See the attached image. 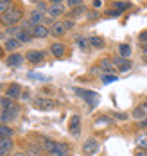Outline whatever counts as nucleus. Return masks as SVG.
<instances>
[{"instance_id":"nucleus-1","label":"nucleus","mask_w":147,"mask_h":156,"mask_svg":"<svg viewBox=\"0 0 147 156\" xmlns=\"http://www.w3.org/2000/svg\"><path fill=\"white\" fill-rule=\"evenodd\" d=\"M22 18H23V9L20 5H13L7 13L0 15V23L4 27H13L18 22H22Z\"/></svg>"},{"instance_id":"nucleus-2","label":"nucleus","mask_w":147,"mask_h":156,"mask_svg":"<svg viewBox=\"0 0 147 156\" xmlns=\"http://www.w3.org/2000/svg\"><path fill=\"white\" fill-rule=\"evenodd\" d=\"M18 115H20V106H18L16 102H15L11 108H7V109L0 108V124H9V122L16 120Z\"/></svg>"},{"instance_id":"nucleus-3","label":"nucleus","mask_w":147,"mask_h":156,"mask_svg":"<svg viewBox=\"0 0 147 156\" xmlns=\"http://www.w3.org/2000/svg\"><path fill=\"white\" fill-rule=\"evenodd\" d=\"M33 108L38 111H50V109L56 108V102L49 99V97H43V95H38L33 99Z\"/></svg>"},{"instance_id":"nucleus-4","label":"nucleus","mask_w":147,"mask_h":156,"mask_svg":"<svg viewBox=\"0 0 147 156\" xmlns=\"http://www.w3.org/2000/svg\"><path fill=\"white\" fill-rule=\"evenodd\" d=\"M72 92L77 95V97H81L82 101H86V102H92V104H95L99 99V94L97 92H92V90H84V88H72Z\"/></svg>"},{"instance_id":"nucleus-5","label":"nucleus","mask_w":147,"mask_h":156,"mask_svg":"<svg viewBox=\"0 0 147 156\" xmlns=\"http://www.w3.org/2000/svg\"><path fill=\"white\" fill-rule=\"evenodd\" d=\"M100 149V142L97 138H88L82 144V154L84 156H93Z\"/></svg>"},{"instance_id":"nucleus-6","label":"nucleus","mask_w":147,"mask_h":156,"mask_svg":"<svg viewBox=\"0 0 147 156\" xmlns=\"http://www.w3.org/2000/svg\"><path fill=\"white\" fill-rule=\"evenodd\" d=\"M23 56H25V59L31 63V65H40V63L45 59V52H43V50H38V48H31V50H27Z\"/></svg>"},{"instance_id":"nucleus-7","label":"nucleus","mask_w":147,"mask_h":156,"mask_svg":"<svg viewBox=\"0 0 147 156\" xmlns=\"http://www.w3.org/2000/svg\"><path fill=\"white\" fill-rule=\"evenodd\" d=\"M29 34H31V38L43 40V38L50 36V31H49V27H47L45 23H40V25H33V27L29 29Z\"/></svg>"},{"instance_id":"nucleus-8","label":"nucleus","mask_w":147,"mask_h":156,"mask_svg":"<svg viewBox=\"0 0 147 156\" xmlns=\"http://www.w3.org/2000/svg\"><path fill=\"white\" fill-rule=\"evenodd\" d=\"M23 61H25V56L20 54V52H11L9 56H5V65L11 66V68H18V66H22Z\"/></svg>"},{"instance_id":"nucleus-9","label":"nucleus","mask_w":147,"mask_h":156,"mask_svg":"<svg viewBox=\"0 0 147 156\" xmlns=\"http://www.w3.org/2000/svg\"><path fill=\"white\" fill-rule=\"evenodd\" d=\"M23 153L25 156H43V149L33 140H27L23 145Z\"/></svg>"},{"instance_id":"nucleus-10","label":"nucleus","mask_w":147,"mask_h":156,"mask_svg":"<svg viewBox=\"0 0 147 156\" xmlns=\"http://www.w3.org/2000/svg\"><path fill=\"white\" fill-rule=\"evenodd\" d=\"M43 22H45V13L38 11V9H33V11L29 13V18H27V27L31 29L33 25H40V23H43Z\"/></svg>"},{"instance_id":"nucleus-11","label":"nucleus","mask_w":147,"mask_h":156,"mask_svg":"<svg viewBox=\"0 0 147 156\" xmlns=\"http://www.w3.org/2000/svg\"><path fill=\"white\" fill-rule=\"evenodd\" d=\"M68 131H70V135H74L75 138L81 135V117H79V115H72V117H70Z\"/></svg>"},{"instance_id":"nucleus-12","label":"nucleus","mask_w":147,"mask_h":156,"mask_svg":"<svg viewBox=\"0 0 147 156\" xmlns=\"http://www.w3.org/2000/svg\"><path fill=\"white\" fill-rule=\"evenodd\" d=\"M47 154L49 153H52L54 151V147H56V140H52V138H49V136H43V135H40L38 136V142H36Z\"/></svg>"},{"instance_id":"nucleus-13","label":"nucleus","mask_w":147,"mask_h":156,"mask_svg":"<svg viewBox=\"0 0 147 156\" xmlns=\"http://www.w3.org/2000/svg\"><path fill=\"white\" fill-rule=\"evenodd\" d=\"M15 149L13 138H0V156H11Z\"/></svg>"},{"instance_id":"nucleus-14","label":"nucleus","mask_w":147,"mask_h":156,"mask_svg":"<svg viewBox=\"0 0 147 156\" xmlns=\"http://www.w3.org/2000/svg\"><path fill=\"white\" fill-rule=\"evenodd\" d=\"M111 61H113V65L117 66V70H120V72H129L131 68H133L131 59H124V58H120V56H115Z\"/></svg>"},{"instance_id":"nucleus-15","label":"nucleus","mask_w":147,"mask_h":156,"mask_svg":"<svg viewBox=\"0 0 147 156\" xmlns=\"http://www.w3.org/2000/svg\"><path fill=\"white\" fill-rule=\"evenodd\" d=\"M50 54L54 56V58H58V59H61L63 56L66 54V47H65V43H61V41H54V43H50Z\"/></svg>"},{"instance_id":"nucleus-16","label":"nucleus","mask_w":147,"mask_h":156,"mask_svg":"<svg viewBox=\"0 0 147 156\" xmlns=\"http://www.w3.org/2000/svg\"><path fill=\"white\" fill-rule=\"evenodd\" d=\"M20 95H22V84H18V83H11V84L5 88V97H9V99H13V101L20 99Z\"/></svg>"},{"instance_id":"nucleus-17","label":"nucleus","mask_w":147,"mask_h":156,"mask_svg":"<svg viewBox=\"0 0 147 156\" xmlns=\"http://www.w3.org/2000/svg\"><path fill=\"white\" fill-rule=\"evenodd\" d=\"M49 16L52 18V20H56V18H59V16H63L66 13L65 5L63 4H54V5H49Z\"/></svg>"},{"instance_id":"nucleus-18","label":"nucleus","mask_w":147,"mask_h":156,"mask_svg":"<svg viewBox=\"0 0 147 156\" xmlns=\"http://www.w3.org/2000/svg\"><path fill=\"white\" fill-rule=\"evenodd\" d=\"M49 31H50V34H52L54 38H61V36L66 32V29L63 27V23H61V22H54V23L49 27Z\"/></svg>"},{"instance_id":"nucleus-19","label":"nucleus","mask_w":147,"mask_h":156,"mask_svg":"<svg viewBox=\"0 0 147 156\" xmlns=\"http://www.w3.org/2000/svg\"><path fill=\"white\" fill-rule=\"evenodd\" d=\"M20 41H18L16 38H7L5 41H4V48L7 50V52H18V48H20Z\"/></svg>"},{"instance_id":"nucleus-20","label":"nucleus","mask_w":147,"mask_h":156,"mask_svg":"<svg viewBox=\"0 0 147 156\" xmlns=\"http://www.w3.org/2000/svg\"><path fill=\"white\" fill-rule=\"evenodd\" d=\"M117 50H118V56L124 58V59H129L131 54H133V48H131L129 43H120V45L117 47Z\"/></svg>"},{"instance_id":"nucleus-21","label":"nucleus","mask_w":147,"mask_h":156,"mask_svg":"<svg viewBox=\"0 0 147 156\" xmlns=\"http://www.w3.org/2000/svg\"><path fill=\"white\" fill-rule=\"evenodd\" d=\"M100 68L104 70V74H115V72H117V66H115L113 61H111V59H108V58L100 59Z\"/></svg>"},{"instance_id":"nucleus-22","label":"nucleus","mask_w":147,"mask_h":156,"mask_svg":"<svg viewBox=\"0 0 147 156\" xmlns=\"http://www.w3.org/2000/svg\"><path fill=\"white\" fill-rule=\"evenodd\" d=\"M86 13H88V9L81 4V5H77V7H72V9H70V18H72V20H77V18H81V16H86Z\"/></svg>"},{"instance_id":"nucleus-23","label":"nucleus","mask_w":147,"mask_h":156,"mask_svg":"<svg viewBox=\"0 0 147 156\" xmlns=\"http://www.w3.org/2000/svg\"><path fill=\"white\" fill-rule=\"evenodd\" d=\"M88 43H90V47L93 48H102L104 45H106V41H104V38L102 36H88Z\"/></svg>"},{"instance_id":"nucleus-24","label":"nucleus","mask_w":147,"mask_h":156,"mask_svg":"<svg viewBox=\"0 0 147 156\" xmlns=\"http://www.w3.org/2000/svg\"><path fill=\"white\" fill-rule=\"evenodd\" d=\"M131 115H133V119H140V120H142V119H145V117H147V106H145V104L136 106V108L133 109V113H131Z\"/></svg>"},{"instance_id":"nucleus-25","label":"nucleus","mask_w":147,"mask_h":156,"mask_svg":"<svg viewBox=\"0 0 147 156\" xmlns=\"http://www.w3.org/2000/svg\"><path fill=\"white\" fill-rule=\"evenodd\" d=\"M15 129L9 127V124H0V138H13Z\"/></svg>"},{"instance_id":"nucleus-26","label":"nucleus","mask_w":147,"mask_h":156,"mask_svg":"<svg viewBox=\"0 0 147 156\" xmlns=\"http://www.w3.org/2000/svg\"><path fill=\"white\" fill-rule=\"evenodd\" d=\"M75 43H77V47L81 48L82 52H88V50H90L88 38H84V36H77V38H75Z\"/></svg>"},{"instance_id":"nucleus-27","label":"nucleus","mask_w":147,"mask_h":156,"mask_svg":"<svg viewBox=\"0 0 147 156\" xmlns=\"http://www.w3.org/2000/svg\"><path fill=\"white\" fill-rule=\"evenodd\" d=\"M136 147L147 151V133H140V135L136 136Z\"/></svg>"},{"instance_id":"nucleus-28","label":"nucleus","mask_w":147,"mask_h":156,"mask_svg":"<svg viewBox=\"0 0 147 156\" xmlns=\"http://www.w3.org/2000/svg\"><path fill=\"white\" fill-rule=\"evenodd\" d=\"M52 153H70V145L66 142H56V147Z\"/></svg>"},{"instance_id":"nucleus-29","label":"nucleus","mask_w":147,"mask_h":156,"mask_svg":"<svg viewBox=\"0 0 147 156\" xmlns=\"http://www.w3.org/2000/svg\"><path fill=\"white\" fill-rule=\"evenodd\" d=\"M13 5H15V4H13V0H0V15L7 13Z\"/></svg>"},{"instance_id":"nucleus-30","label":"nucleus","mask_w":147,"mask_h":156,"mask_svg":"<svg viewBox=\"0 0 147 156\" xmlns=\"http://www.w3.org/2000/svg\"><path fill=\"white\" fill-rule=\"evenodd\" d=\"M15 102H16V101H13V99H9V97H0V108H2V109L11 108Z\"/></svg>"},{"instance_id":"nucleus-31","label":"nucleus","mask_w":147,"mask_h":156,"mask_svg":"<svg viewBox=\"0 0 147 156\" xmlns=\"http://www.w3.org/2000/svg\"><path fill=\"white\" fill-rule=\"evenodd\" d=\"M131 5L128 4V2H115L113 4V9H117V11H120V13H124V11H128Z\"/></svg>"},{"instance_id":"nucleus-32","label":"nucleus","mask_w":147,"mask_h":156,"mask_svg":"<svg viewBox=\"0 0 147 156\" xmlns=\"http://www.w3.org/2000/svg\"><path fill=\"white\" fill-rule=\"evenodd\" d=\"M100 79H102V84H108V83H113V81H117V76H115V74H102V76H100Z\"/></svg>"},{"instance_id":"nucleus-33","label":"nucleus","mask_w":147,"mask_h":156,"mask_svg":"<svg viewBox=\"0 0 147 156\" xmlns=\"http://www.w3.org/2000/svg\"><path fill=\"white\" fill-rule=\"evenodd\" d=\"M111 122H113V120H111V119H110V117H106V115H104V117H99L97 120H95V126H110L111 124Z\"/></svg>"},{"instance_id":"nucleus-34","label":"nucleus","mask_w":147,"mask_h":156,"mask_svg":"<svg viewBox=\"0 0 147 156\" xmlns=\"http://www.w3.org/2000/svg\"><path fill=\"white\" fill-rule=\"evenodd\" d=\"M61 23H63V27H65L66 31H70V29H74V27H75V20H72V18H65Z\"/></svg>"},{"instance_id":"nucleus-35","label":"nucleus","mask_w":147,"mask_h":156,"mask_svg":"<svg viewBox=\"0 0 147 156\" xmlns=\"http://www.w3.org/2000/svg\"><path fill=\"white\" fill-rule=\"evenodd\" d=\"M36 9H38V11H41V13H43V11L47 13V11H49V5H47V2H45V0H41V2H38V4H36Z\"/></svg>"},{"instance_id":"nucleus-36","label":"nucleus","mask_w":147,"mask_h":156,"mask_svg":"<svg viewBox=\"0 0 147 156\" xmlns=\"http://www.w3.org/2000/svg\"><path fill=\"white\" fill-rule=\"evenodd\" d=\"M120 15H122V13H120V11H117V9H108V11H106V16H110V18H115V16L118 18Z\"/></svg>"},{"instance_id":"nucleus-37","label":"nucleus","mask_w":147,"mask_h":156,"mask_svg":"<svg viewBox=\"0 0 147 156\" xmlns=\"http://www.w3.org/2000/svg\"><path fill=\"white\" fill-rule=\"evenodd\" d=\"M20 99H22V101H31V92H27V90H22Z\"/></svg>"},{"instance_id":"nucleus-38","label":"nucleus","mask_w":147,"mask_h":156,"mask_svg":"<svg viewBox=\"0 0 147 156\" xmlns=\"http://www.w3.org/2000/svg\"><path fill=\"white\" fill-rule=\"evenodd\" d=\"M66 4H68V7L72 9V7H77V5H81V0H66Z\"/></svg>"},{"instance_id":"nucleus-39","label":"nucleus","mask_w":147,"mask_h":156,"mask_svg":"<svg viewBox=\"0 0 147 156\" xmlns=\"http://www.w3.org/2000/svg\"><path fill=\"white\" fill-rule=\"evenodd\" d=\"M115 119H118V120H128V115H126V113H115Z\"/></svg>"},{"instance_id":"nucleus-40","label":"nucleus","mask_w":147,"mask_h":156,"mask_svg":"<svg viewBox=\"0 0 147 156\" xmlns=\"http://www.w3.org/2000/svg\"><path fill=\"white\" fill-rule=\"evenodd\" d=\"M138 38H140V41H142V43H145V41H147V31H142Z\"/></svg>"},{"instance_id":"nucleus-41","label":"nucleus","mask_w":147,"mask_h":156,"mask_svg":"<svg viewBox=\"0 0 147 156\" xmlns=\"http://www.w3.org/2000/svg\"><path fill=\"white\" fill-rule=\"evenodd\" d=\"M29 77H31V79H38V81H45L43 76H38V74H29Z\"/></svg>"},{"instance_id":"nucleus-42","label":"nucleus","mask_w":147,"mask_h":156,"mask_svg":"<svg viewBox=\"0 0 147 156\" xmlns=\"http://www.w3.org/2000/svg\"><path fill=\"white\" fill-rule=\"evenodd\" d=\"M138 127H140V129H144V127H147V117H145V119H142V120L138 122Z\"/></svg>"},{"instance_id":"nucleus-43","label":"nucleus","mask_w":147,"mask_h":156,"mask_svg":"<svg viewBox=\"0 0 147 156\" xmlns=\"http://www.w3.org/2000/svg\"><path fill=\"white\" fill-rule=\"evenodd\" d=\"M47 156H70V153H49Z\"/></svg>"},{"instance_id":"nucleus-44","label":"nucleus","mask_w":147,"mask_h":156,"mask_svg":"<svg viewBox=\"0 0 147 156\" xmlns=\"http://www.w3.org/2000/svg\"><path fill=\"white\" fill-rule=\"evenodd\" d=\"M86 16H88V18H97L99 13H97V11H90V15H86Z\"/></svg>"},{"instance_id":"nucleus-45","label":"nucleus","mask_w":147,"mask_h":156,"mask_svg":"<svg viewBox=\"0 0 147 156\" xmlns=\"http://www.w3.org/2000/svg\"><path fill=\"white\" fill-rule=\"evenodd\" d=\"M136 156H147V151H145V149H138Z\"/></svg>"},{"instance_id":"nucleus-46","label":"nucleus","mask_w":147,"mask_h":156,"mask_svg":"<svg viewBox=\"0 0 147 156\" xmlns=\"http://www.w3.org/2000/svg\"><path fill=\"white\" fill-rule=\"evenodd\" d=\"M102 5V0H93V7L97 9V7H100Z\"/></svg>"},{"instance_id":"nucleus-47","label":"nucleus","mask_w":147,"mask_h":156,"mask_svg":"<svg viewBox=\"0 0 147 156\" xmlns=\"http://www.w3.org/2000/svg\"><path fill=\"white\" fill-rule=\"evenodd\" d=\"M7 38H5V31H0V41H5Z\"/></svg>"},{"instance_id":"nucleus-48","label":"nucleus","mask_w":147,"mask_h":156,"mask_svg":"<svg viewBox=\"0 0 147 156\" xmlns=\"http://www.w3.org/2000/svg\"><path fill=\"white\" fill-rule=\"evenodd\" d=\"M50 5H54V4H63V0H49Z\"/></svg>"},{"instance_id":"nucleus-49","label":"nucleus","mask_w":147,"mask_h":156,"mask_svg":"<svg viewBox=\"0 0 147 156\" xmlns=\"http://www.w3.org/2000/svg\"><path fill=\"white\" fill-rule=\"evenodd\" d=\"M11 156H25V153H23V151H16L15 154H11Z\"/></svg>"},{"instance_id":"nucleus-50","label":"nucleus","mask_w":147,"mask_h":156,"mask_svg":"<svg viewBox=\"0 0 147 156\" xmlns=\"http://www.w3.org/2000/svg\"><path fill=\"white\" fill-rule=\"evenodd\" d=\"M4 50H5V48L2 47V45H0V58H2V56H4V54H5V52H4Z\"/></svg>"},{"instance_id":"nucleus-51","label":"nucleus","mask_w":147,"mask_h":156,"mask_svg":"<svg viewBox=\"0 0 147 156\" xmlns=\"http://www.w3.org/2000/svg\"><path fill=\"white\" fill-rule=\"evenodd\" d=\"M142 48H144V52L147 54V41H145V43H142Z\"/></svg>"},{"instance_id":"nucleus-52","label":"nucleus","mask_w":147,"mask_h":156,"mask_svg":"<svg viewBox=\"0 0 147 156\" xmlns=\"http://www.w3.org/2000/svg\"><path fill=\"white\" fill-rule=\"evenodd\" d=\"M31 2H34V4H38V2H41V0H31Z\"/></svg>"}]
</instances>
